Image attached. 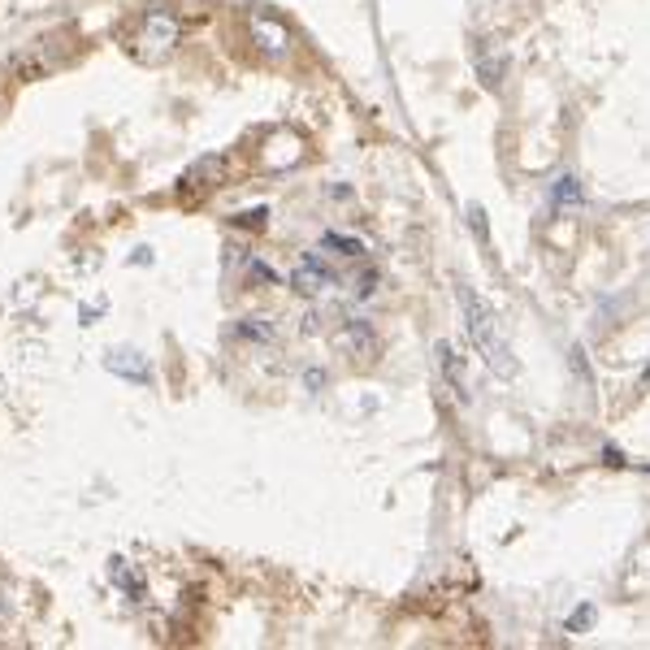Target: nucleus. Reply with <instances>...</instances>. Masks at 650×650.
<instances>
[{"label":"nucleus","instance_id":"nucleus-1","mask_svg":"<svg viewBox=\"0 0 650 650\" xmlns=\"http://www.w3.org/2000/svg\"><path fill=\"white\" fill-rule=\"evenodd\" d=\"M455 304H460V317H464V330L473 338L477 356L486 360V369L494 377H516V360H512V347H507V338L499 330V317L490 312V304L481 299L473 286L455 282Z\"/></svg>","mask_w":650,"mask_h":650},{"label":"nucleus","instance_id":"nucleus-2","mask_svg":"<svg viewBox=\"0 0 650 650\" xmlns=\"http://www.w3.org/2000/svg\"><path fill=\"white\" fill-rule=\"evenodd\" d=\"M178 35H182V26H178L174 13L152 9V13H143V22L135 31V44H139L143 57H161V52H169L178 44Z\"/></svg>","mask_w":650,"mask_h":650},{"label":"nucleus","instance_id":"nucleus-3","mask_svg":"<svg viewBox=\"0 0 650 650\" xmlns=\"http://www.w3.org/2000/svg\"><path fill=\"white\" fill-rule=\"evenodd\" d=\"M325 286H334V273H330V265H325L321 256H304L291 269V291H299V295H321Z\"/></svg>","mask_w":650,"mask_h":650},{"label":"nucleus","instance_id":"nucleus-4","mask_svg":"<svg viewBox=\"0 0 650 650\" xmlns=\"http://www.w3.org/2000/svg\"><path fill=\"white\" fill-rule=\"evenodd\" d=\"M226 182V161L221 156H204L200 165H191L187 169V178H182V195H191V191H213Z\"/></svg>","mask_w":650,"mask_h":650},{"label":"nucleus","instance_id":"nucleus-5","mask_svg":"<svg viewBox=\"0 0 650 650\" xmlns=\"http://www.w3.org/2000/svg\"><path fill=\"white\" fill-rule=\"evenodd\" d=\"M338 347H347L351 356L356 360H369V356H377V338H373V325L369 321H347L343 330H338Z\"/></svg>","mask_w":650,"mask_h":650},{"label":"nucleus","instance_id":"nucleus-6","mask_svg":"<svg viewBox=\"0 0 650 650\" xmlns=\"http://www.w3.org/2000/svg\"><path fill=\"white\" fill-rule=\"evenodd\" d=\"M252 39L265 52H286V44H291V35H286V26L282 22H273V18H265V13H256L252 18Z\"/></svg>","mask_w":650,"mask_h":650},{"label":"nucleus","instance_id":"nucleus-7","mask_svg":"<svg viewBox=\"0 0 650 650\" xmlns=\"http://www.w3.org/2000/svg\"><path fill=\"white\" fill-rule=\"evenodd\" d=\"M434 356H438V369L447 373V382H451V390L460 399H468V382H464V364H460V356H455V347L451 343H434Z\"/></svg>","mask_w":650,"mask_h":650},{"label":"nucleus","instance_id":"nucleus-8","mask_svg":"<svg viewBox=\"0 0 650 650\" xmlns=\"http://www.w3.org/2000/svg\"><path fill=\"white\" fill-rule=\"evenodd\" d=\"M581 200H585L581 178H572V174H564V178H559L555 187H551V204H555V208H577Z\"/></svg>","mask_w":650,"mask_h":650},{"label":"nucleus","instance_id":"nucleus-9","mask_svg":"<svg viewBox=\"0 0 650 650\" xmlns=\"http://www.w3.org/2000/svg\"><path fill=\"white\" fill-rule=\"evenodd\" d=\"M503 70H507V57H486V52H477V78L486 83L490 91L503 83Z\"/></svg>","mask_w":650,"mask_h":650},{"label":"nucleus","instance_id":"nucleus-10","mask_svg":"<svg viewBox=\"0 0 650 650\" xmlns=\"http://www.w3.org/2000/svg\"><path fill=\"white\" fill-rule=\"evenodd\" d=\"M321 247L325 252H334V256H364V243L351 239V234H325Z\"/></svg>","mask_w":650,"mask_h":650},{"label":"nucleus","instance_id":"nucleus-11","mask_svg":"<svg viewBox=\"0 0 650 650\" xmlns=\"http://www.w3.org/2000/svg\"><path fill=\"white\" fill-rule=\"evenodd\" d=\"M239 338H256V343H273V321L269 317H247L239 325Z\"/></svg>","mask_w":650,"mask_h":650},{"label":"nucleus","instance_id":"nucleus-12","mask_svg":"<svg viewBox=\"0 0 650 650\" xmlns=\"http://www.w3.org/2000/svg\"><path fill=\"white\" fill-rule=\"evenodd\" d=\"M594 620H598V611H594V607H577V611H572V616L564 620V629H568V633H590V629H594Z\"/></svg>","mask_w":650,"mask_h":650},{"label":"nucleus","instance_id":"nucleus-13","mask_svg":"<svg viewBox=\"0 0 650 650\" xmlns=\"http://www.w3.org/2000/svg\"><path fill=\"white\" fill-rule=\"evenodd\" d=\"M468 226H473V234L481 243H490V226H486V208L481 204H468Z\"/></svg>","mask_w":650,"mask_h":650},{"label":"nucleus","instance_id":"nucleus-14","mask_svg":"<svg viewBox=\"0 0 650 650\" xmlns=\"http://www.w3.org/2000/svg\"><path fill=\"white\" fill-rule=\"evenodd\" d=\"M247 282H252V286H273V282H278V273H273L265 260H252V269H247Z\"/></svg>","mask_w":650,"mask_h":650},{"label":"nucleus","instance_id":"nucleus-15","mask_svg":"<svg viewBox=\"0 0 650 650\" xmlns=\"http://www.w3.org/2000/svg\"><path fill=\"white\" fill-rule=\"evenodd\" d=\"M269 221V208H252V213H243L239 217V226H247V230H260Z\"/></svg>","mask_w":650,"mask_h":650},{"label":"nucleus","instance_id":"nucleus-16","mask_svg":"<svg viewBox=\"0 0 650 650\" xmlns=\"http://www.w3.org/2000/svg\"><path fill=\"white\" fill-rule=\"evenodd\" d=\"M373 291H377V273L369 269V273H360V286H356V295H360V299H369Z\"/></svg>","mask_w":650,"mask_h":650},{"label":"nucleus","instance_id":"nucleus-17","mask_svg":"<svg viewBox=\"0 0 650 650\" xmlns=\"http://www.w3.org/2000/svg\"><path fill=\"white\" fill-rule=\"evenodd\" d=\"M603 460H607V464H616V468H620V464H624V451H616V447H607V451H603Z\"/></svg>","mask_w":650,"mask_h":650},{"label":"nucleus","instance_id":"nucleus-18","mask_svg":"<svg viewBox=\"0 0 650 650\" xmlns=\"http://www.w3.org/2000/svg\"><path fill=\"white\" fill-rule=\"evenodd\" d=\"M642 390H650V364H646V369H642Z\"/></svg>","mask_w":650,"mask_h":650}]
</instances>
